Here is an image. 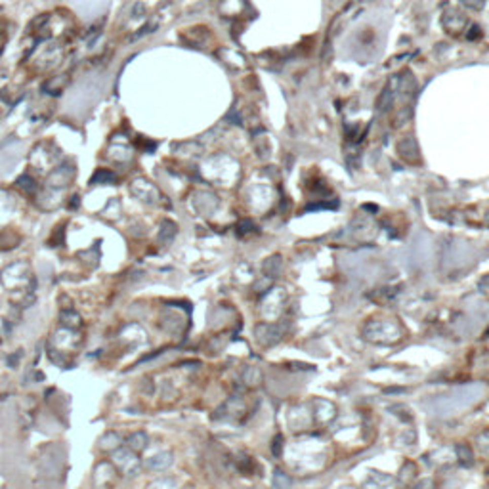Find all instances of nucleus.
Segmentation results:
<instances>
[{"label":"nucleus","instance_id":"7ed1b4c3","mask_svg":"<svg viewBox=\"0 0 489 489\" xmlns=\"http://www.w3.org/2000/svg\"><path fill=\"white\" fill-rule=\"evenodd\" d=\"M398 151L399 155L409 163H419V149H417V143H415L413 138H405V140L399 141Z\"/></svg>","mask_w":489,"mask_h":489},{"label":"nucleus","instance_id":"39448f33","mask_svg":"<svg viewBox=\"0 0 489 489\" xmlns=\"http://www.w3.org/2000/svg\"><path fill=\"white\" fill-rule=\"evenodd\" d=\"M145 445H147V436H145L143 432L132 434V436L128 438V447L132 449V451H141V449H145Z\"/></svg>","mask_w":489,"mask_h":489},{"label":"nucleus","instance_id":"20e7f679","mask_svg":"<svg viewBox=\"0 0 489 489\" xmlns=\"http://www.w3.org/2000/svg\"><path fill=\"white\" fill-rule=\"evenodd\" d=\"M445 17H451V23H445V29H447L449 33H451V31H453V33H459V31L464 29V25H466V17L461 16L457 10L445 12Z\"/></svg>","mask_w":489,"mask_h":489},{"label":"nucleus","instance_id":"0eeeda50","mask_svg":"<svg viewBox=\"0 0 489 489\" xmlns=\"http://www.w3.org/2000/svg\"><path fill=\"white\" fill-rule=\"evenodd\" d=\"M17 185L21 187V190H25L27 193H31V191H34V180L31 178V176H21L19 180H17Z\"/></svg>","mask_w":489,"mask_h":489},{"label":"nucleus","instance_id":"423d86ee","mask_svg":"<svg viewBox=\"0 0 489 489\" xmlns=\"http://www.w3.org/2000/svg\"><path fill=\"white\" fill-rule=\"evenodd\" d=\"M115 180H117V176L113 174L111 170H105V168H100V170H98L96 174L92 176V180H90V182H92V183H107V182L113 183V182H115Z\"/></svg>","mask_w":489,"mask_h":489},{"label":"nucleus","instance_id":"f257e3e1","mask_svg":"<svg viewBox=\"0 0 489 489\" xmlns=\"http://www.w3.org/2000/svg\"><path fill=\"white\" fill-rule=\"evenodd\" d=\"M115 463L119 464V468L123 470L125 474H134V470L138 468V459L134 457V453L130 451V449H125V451H119L115 455Z\"/></svg>","mask_w":489,"mask_h":489},{"label":"nucleus","instance_id":"6e6552de","mask_svg":"<svg viewBox=\"0 0 489 489\" xmlns=\"http://www.w3.org/2000/svg\"><path fill=\"white\" fill-rule=\"evenodd\" d=\"M461 2L470 10H481L483 4H485V0H461Z\"/></svg>","mask_w":489,"mask_h":489},{"label":"nucleus","instance_id":"1a4fd4ad","mask_svg":"<svg viewBox=\"0 0 489 489\" xmlns=\"http://www.w3.org/2000/svg\"><path fill=\"white\" fill-rule=\"evenodd\" d=\"M470 31H472V33L466 34V39H468V41H474V39L481 36V31H480V27H478V25H472V29H470Z\"/></svg>","mask_w":489,"mask_h":489},{"label":"nucleus","instance_id":"f03ea898","mask_svg":"<svg viewBox=\"0 0 489 489\" xmlns=\"http://www.w3.org/2000/svg\"><path fill=\"white\" fill-rule=\"evenodd\" d=\"M396 84H398V81H394V83H388L386 86H384V90H382V94L379 96V101H377V109L379 111H386V109L392 107V103H394V100H396Z\"/></svg>","mask_w":489,"mask_h":489}]
</instances>
